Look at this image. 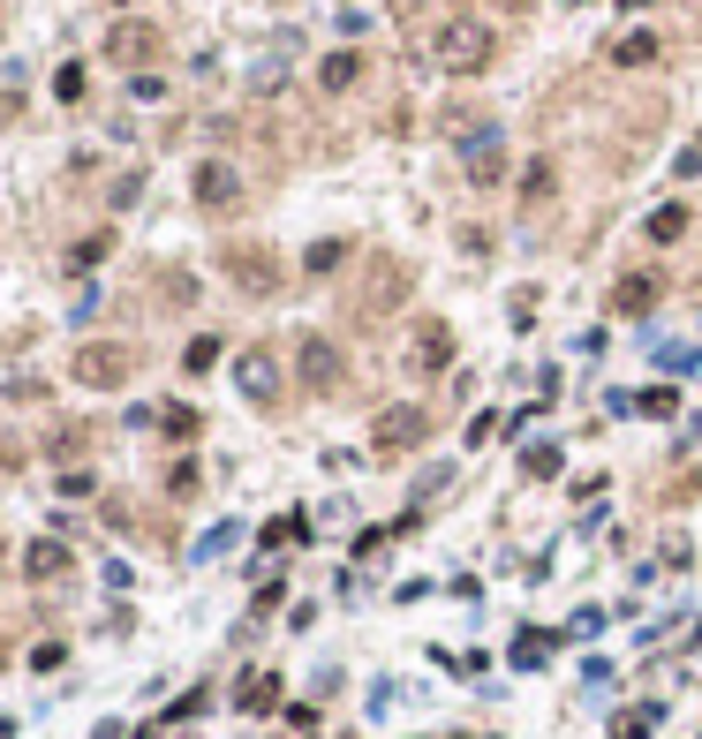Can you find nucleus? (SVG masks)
I'll return each instance as SVG.
<instances>
[{
  "instance_id": "obj_10",
  "label": "nucleus",
  "mask_w": 702,
  "mask_h": 739,
  "mask_svg": "<svg viewBox=\"0 0 702 739\" xmlns=\"http://www.w3.org/2000/svg\"><path fill=\"white\" fill-rule=\"evenodd\" d=\"M400 302H408V272H400V265H378V280L362 288L355 317H378V309H400Z\"/></svg>"
},
{
  "instance_id": "obj_12",
  "label": "nucleus",
  "mask_w": 702,
  "mask_h": 739,
  "mask_svg": "<svg viewBox=\"0 0 702 739\" xmlns=\"http://www.w3.org/2000/svg\"><path fill=\"white\" fill-rule=\"evenodd\" d=\"M234 385H242L250 400H272V393H280V370H272V355H265V347H250V355L234 362Z\"/></svg>"
},
{
  "instance_id": "obj_17",
  "label": "nucleus",
  "mask_w": 702,
  "mask_h": 739,
  "mask_svg": "<svg viewBox=\"0 0 702 739\" xmlns=\"http://www.w3.org/2000/svg\"><path fill=\"white\" fill-rule=\"evenodd\" d=\"M650 61H658V38L650 30H620L612 38V68H650Z\"/></svg>"
},
{
  "instance_id": "obj_16",
  "label": "nucleus",
  "mask_w": 702,
  "mask_h": 739,
  "mask_svg": "<svg viewBox=\"0 0 702 739\" xmlns=\"http://www.w3.org/2000/svg\"><path fill=\"white\" fill-rule=\"evenodd\" d=\"M23 574H30V582H61V574H68V544L38 536V544L23 551Z\"/></svg>"
},
{
  "instance_id": "obj_28",
  "label": "nucleus",
  "mask_w": 702,
  "mask_h": 739,
  "mask_svg": "<svg viewBox=\"0 0 702 739\" xmlns=\"http://www.w3.org/2000/svg\"><path fill=\"white\" fill-rule=\"evenodd\" d=\"M159 295H167V302H189V295H196V280H189V272H167V280H159Z\"/></svg>"
},
{
  "instance_id": "obj_8",
  "label": "nucleus",
  "mask_w": 702,
  "mask_h": 739,
  "mask_svg": "<svg viewBox=\"0 0 702 739\" xmlns=\"http://www.w3.org/2000/svg\"><path fill=\"white\" fill-rule=\"evenodd\" d=\"M341 378H348V362H341V347L310 332V340H303V385H310V393H341Z\"/></svg>"
},
{
  "instance_id": "obj_15",
  "label": "nucleus",
  "mask_w": 702,
  "mask_h": 739,
  "mask_svg": "<svg viewBox=\"0 0 702 739\" xmlns=\"http://www.w3.org/2000/svg\"><path fill=\"white\" fill-rule=\"evenodd\" d=\"M288 61H295V38L280 30V46H272V53L257 61V76H250V91H257V99H272V91L288 84Z\"/></svg>"
},
{
  "instance_id": "obj_25",
  "label": "nucleus",
  "mask_w": 702,
  "mask_h": 739,
  "mask_svg": "<svg viewBox=\"0 0 702 739\" xmlns=\"http://www.w3.org/2000/svg\"><path fill=\"white\" fill-rule=\"evenodd\" d=\"M341 257H348V242H310V257H303V265H310V272H318V280H326V272H333V265H341Z\"/></svg>"
},
{
  "instance_id": "obj_26",
  "label": "nucleus",
  "mask_w": 702,
  "mask_h": 739,
  "mask_svg": "<svg viewBox=\"0 0 702 739\" xmlns=\"http://www.w3.org/2000/svg\"><path fill=\"white\" fill-rule=\"evenodd\" d=\"M129 99H144V106H152V99H167V84L144 68V76H129Z\"/></svg>"
},
{
  "instance_id": "obj_31",
  "label": "nucleus",
  "mask_w": 702,
  "mask_h": 739,
  "mask_svg": "<svg viewBox=\"0 0 702 739\" xmlns=\"http://www.w3.org/2000/svg\"><path fill=\"white\" fill-rule=\"evenodd\" d=\"M620 8H658V0H620Z\"/></svg>"
},
{
  "instance_id": "obj_13",
  "label": "nucleus",
  "mask_w": 702,
  "mask_h": 739,
  "mask_svg": "<svg viewBox=\"0 0 702 739\" xmlns=\"http://www.w3.org/2000/svg\"><path fill=\"white\" fill-rule=\"evenodd\" d=\"M355 84H362V53H326V61H318V91H326V99H341Z\"/></svg>"
},
{
  "instance_id": "obj_35",
  "label": "nucleus",
  "mask_w": 702,
  "mask_h": 739,
  "mask_svg": "<svg viewBox=\"0 0 702 739\" xmlns=\"http://www.w3.org/2000/svg\"><path fill=\"white\" fill-rule=\"evenodd\" d=\"M695 151H702V137H695Z\"/></svg>"
},
{
  "instance_id": "obj_30",
  "label": "nucleus",
  "mask_w": 702,
  "mask_h": 739,
  "mask_svg": "<svg viewBox=\"0 0 702 739\" xmlns=\"http://www.w3.org/2000/svg\"><path fill=\"white\" fill-rule=\"evenodd\" d=\"M167 490H175V498H189V490H196V460H181L175 475H167Z\"/></svg>"
},
{
  "instance_id": "obj_14",
  "label": "nucleus",
  "mask_w": 702,
  "mask_h": 739,
  "mask_svg": "<svg viewBox=\"0 0 702 739\" xmlns=\"http://www.w3.org/2000/svg\"><path fill=\"white\" fill-rule=\"evenodd\" d=\"M551 196H559V166L536 151V158H528V174H522V212H544Z\"/></svg>"
},
{
  "instance_id": "obj_4",
  "label": "nucleus",
  "mask_w": 702,
  "mask_h": 739,
  "mask_svg": "<svg viewBox=\"0 0 702 739\" xmlns=\"http://www.w3.org/2000/svg\"><path fill=\"white\" fill-rule=\"evenodd\" d=\"M431 431V416L423 408H385L378 423H370V445H378V460H400V453H416Z\"/></svg>"
},
{
  "instance_id": "obj_11",
  "label": "nucleus",
  "mask_w": 702,
  "mask_h": 739,
  "mask_svg": "<svg viewBox=\"0 0 702 739\" xmlns=\"http://www.w3.org/2000/svg\"><path fill=\"white\" fill-rule=\"evenodd\" d=\"M658 295H665L658 272H627V280L612 288V309H620V317H642V309H658Z\"/></svg>"
},
{
  "instance_id": "obj_3",
  "label": "nucleus",
  "mask_w": 702,
  "mask_h": 739,
  "mask_svg": "<svg viewBox=\"0 0 702 739\" xmlns=\"http://www.w3.org/2000/svg\"><path fill=\"white\" fill-rule=\"evenodd\" d=\"M219 265H227V280H234L242 295H280V265H272V250H257V242H234Z\"/></svg>"
},
{
  "instance_id": "obj_24",
  "label": "nucleus",
  "mask_w": 702,
  "mask_h": 739,
  "mask_svg": "<svg viewBox=\"0 0 702 739\" xmlns=\"http://www.w3.org/2000/svg\"><path fill=\"white\" fill-rule=\"evenodd\" d=\"M212 362H219V340H212V332H204V340H189V355H181V370H189V378H204Z\"/></svg>"
},
{
  "instance_id": "obj_20",
  "label": "nucleus",
  "mask_w": 702,
  "mask_h": 739,
  "mask_svg": "<svg viewBox=\"0 0 702 739\" xmlns=\"http://www.w3.org/2000/svg\"><path fill=\"white\" fill-rule=\"evenodd\" d=\"M234 702H242V710H272V702H280V679H272V672H265V679L250 672V679L234 687Z\"/></svg>"
},
{
  "instance_id": "obj_21",
  "label": "nucleus",
  "mask_w": 702,
  "mask_h": 739,
  "mask_svg": "<svg viewBox=\"0 0 702 739\" xmlns=\"http://www.w3.org/2000/svg\"><path fill=\"white\" fill-rule=\"evenodd\" d=\"M84 91H91V68H84V61H68V68L53 76V99H68V106H84Z\"/></svg>"
},
{
  "instance_id": "obj_27",
  "label": "nucleus",
  "mask_w": 702,
  "mask_h": 739,
  "mask_svg": "<svg viewBox=\"0 0 702 739\" xmlns=\"http://www.w3.org/2000/svg\"><path fill=\"white\" fill-rule=\"evenodd\" d=\"M528 475H559V445H528Z\"/></svg>"
},
{
  "instance_id": "obj_22",
  "label": "nucleus",
  "mask_w": 702,
  "mask_h": 739,
  "mask_svg": "<svg viewBox=\"0 0 702 739\" xmlns=\"http://www.w3.org/2000/svg\"><path fill=\"white\" fill-rule=\"evenodd\" d=\"M635 408H642V416H658V423H673V416H680V393H673V385H650Z\"/></svg>"
},
{
  "instance_id": "obj_6",
  "label": "nucleus",
  "mask_w": 702,
  "mask_h": 739,
  "mask_svg": "<svg viewBox=\"0 0 702 739\" xmlns=\"http://www.w3.org/2000/svg\"><path fill=\"white\" fill-rule=\"evenodd\" d=\"M408 370H416V378H446V370H454V332H446L438 317L408 332Z\"/></svg>"
},
{
  "instance_id": "obj_18",
  "label": "nucleus",
  "mask_w": 702,
  "mask_h": 739,
  "mask_svg": "<svg viewBox=\"0 0 702 739\" xmlns=\"http://www.w3.org/2000/svg\"><path fill=\"white\" fill-rule=\"evenodd\" d=\"M658 717H665L658 702H635V710L612 717V739H650V732H658Z\"/></svg>"
},
{
  "instance_id": "obj_33",
  "label": "nucleus",
  "mask_w": 702,
  "mask_h": 739,
  "mask_svg": "<svg viewBox=\"0 0 702 739\" xmlns=\"http://www.w3.org/2000/svg\"><path fill=\"white\" fill-rule=\"evenodd\" d=\"M114 8H137V0H114Z\"/></svg>"
},
{
  "instance_id": "obj_32",
  "label": "nucleus",
  "mask_w": 702,
  "mask_h": 739,
  "mask_svg": "<svg viewBox=\"0 0 702 739\" xmlns=\"http://www.w3.org/2000/svg\"><path fill=\"white\" fill-rule=\"evenodd\" d=\"M393 8H423V0H393Z\"/></svg>"
},
{
  "instance_id": "obj_1",
  "label": "nucleus",
  "mask_w": 702,
  "mask_h": 739,
  "mask_svg": "<svg viewBox=\"0 0 702 739\" xmlns=\"http://www.w3.org/2000/svg\"><path fill=\"white\" fill-rule=\"evenodd\" d=\"M431 68H446V76H476V68H492V53H499V30L484 23V15H446L438 30H431Z\"/></svg>"
},
{
  "instance_id": "obj_7",
  "label": "nucleus",
  "mask_w": 702,
  "mask_h": 739,
  "mask_svg": "<svg viewBox=\"0 0 702 739\" xmlns=\"http://www.w3.org/2000/svg\"><path fill=\"white\" fill-rule=\"evenodd\" d=\"M189 189H196V204H204V212H227V204H242V174H234L227 158H204Z\"/></svg>"
},
{
  "instance_id": "obj_19",
  "label": "nucleus",
  "mask_w": 702,
  "mask_h": 739,
  "mask_svg": "<svg viewBox=\"0 0 702 739\" xmlns=\"http://www.w3.org/2000/svg\"><path fill=\"white\" fill-rule=\"evenodd\" d=\"M688 234V204H658L650 212V242H680Z\"/></svg>"
},
{
  "instance_id": "obj_29",
  "label": "nucleus",
  "mask_w": 702,
  "mask_h": 739,
  "mask_svg": "<svg viewBox=\"0 0 702 739\" xmlns=\"http://www.w3.org/2000/svg\"><path fill=\"white\" fill-rule=\"evenodd\" d=\"M76 445H84V431H76V423H61V431H53V453H61V460H76Z\"/></svg>"
},
{
  "instance_id": "obj_5",
  "label": "nucleus",
  "mask_w": 702,
  "mask_h": 739,
  "mask_svg": "<svg viewBox=\"0 0 702 739\" xmlns=\"http://www.w3.org/2000/svg\"><path fill=\"white\" fill-rule=\"evenodd\" d=\"M152 53H159V30H152V23H137V15L106 30V61H122L129 76H144V68H152Z\"/></svg>"
},
{
  "instance_id": "obj_23",
  "label": "nucleus",
  "mask_w": 702,
  "mask_h": 739,
  "mask_svg": "<svg viewBox=\"0 0 702 739\" xmlns=\"http://www.w3.org/2000/svg\"><path fill=\"white\" fill-rule=\"evenodd\" d=\"M106 250H114V234H84L76 250H68V265L84 272V265H106Z\"/></svg>"
},
{
  "instance_id": "obj_34",
  "label": "nucleus",
  "mask_w": 702,
  "mask_h": 739,
  "mask_svg": "<svg viewBox=\"0 0 702 739\" xmlns=\"http://www.w3.org/2000/svg\"><path fill=\"white\" fill-rule=\"evenodd\" d=\"M566 8H582V0H566Z\"/></svg>"
},
{
  "instance_id": "obj_9",
  "label": "nucleus",
  "mask_w": 702,
  "mask_h": 739,
  "mask_svg": "<svg viewBox=\"0 0 702 739\" xmlns=\"http://www.w3.org/2000/svg\"><path fill=\"white\" fill-rule=\"evenodd\" d=\"M461 166H469V181H476V189H499V181H507V144H499V129H492L484 144L461 151Z\"/></svg>"
},
{
  "instance_id": "obj_2",
  "label": "nucleus",
  "mask_w": 702,
  "mask_h": 739,
  "mask_svg": "<svg viewBox=\"0 0 702 739\" xmlns=\"http://www.w3.org/2000/svg\"><path fill=\"white\" fill-rule=\"evenodd\" d=\"M129 370H137V347H122V340H84L68 362V378L84 393H114V385H129Z\"/></svg>"
}]
</instances>
